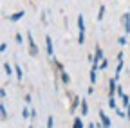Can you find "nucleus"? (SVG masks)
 I'll use <instances>...</instances> for the list:
<instances>
[{
	"mask_svg": "<svg viewBox=\"0 0 130 128\" xmlns=\"http://www.w3.org/2000/svg\"><path fill=\"white\" fill-rule=\"evenodd\" d=\"M126 110H128V117H130V105H128V106H126Z\"/></svg>",
	"mask_w": 130,
	"mask_h": 128,
	"instance_id": "nucleus-20",
	"label": "nucleus"
},
{
	"mask_svg": "<svg viewBox=\"0 0 130 128\" xmlns=\"http://www.w3.org/2000/svg\"><path fill=\"white\" fill-rule=\"evenodd\" d=\"M0 116H2V121L6 119V106L4 105H0Z\"/></svg>",
	"mask_w": 130,
	"mask_h": 128,
	"instance_id": "nucleus-14",
	"label": "nucleus"
},
{
	"mask_svg": "<svg viewBox=\"0 0 130 128\" xmlns=\"http://www.w3.org/2000/svg\"><path fill=\"white\" fill-rule=\"evenodd\" d=\"M103 14H105V7L101 6V7H100V14H98V18L101 20V18H103Z\"/></svg>",
	"mask_w": 130,
	"mask_h": 128,
	"instance_id": "nucleus-16",
	"label": "nucleus"
},
{
	"mask_svg": "<svg viewBox=\"0 0 130 128\" xmlns=\"http://www.w3.org/2000/svg\"><path fill=\"white\" fill-rule=\"evenodd\" d=\"M78 27H79V31H85V24H83V16H78Z\"/></svg>",
	"mask_w": 130,
	"mask_h": 128,
	"instance_id": "nucleus-9",
	"label": "nucleus"
},
{
	"mask_svg": "<svg viewBox=\"0 0 130 128\" xmlns=\"http://www.w3.org/2000/svg\"><path fill=\"white\" fill-rule=\"evenodd\" d=\"M90 83H96V69L90 70Z\"/></svg>",
	"mask_w": 130,
	"mask_h": 128,
	"instance_id": "nucleus-13",
	"label": "nucleus"
},
{
	"mask_svg": "<svg viewBox=\"0 0 130 128\" xmlns=\"http://www.w3.org/2000/svg\"><path fill=\"white\" fill-rule=\"evenodd\" d=\"M74 128H81V126H83V123H81V119L78 117V119H74V124H72Z\"/></svg>",
	"mask_w": 130,
	"mask_h": 128,
	"instance_id": "nucleus-12",
	"label": "nucleus"
},
{
	"mask_svg": "<svg viewBox=\"0 0 130 128\" xmlns=\"http://www.w3.org/2000/svg\"><path fill=\"white\" fill-rule=\"evenodd\" d=\"M27 40H29V54H31V56H36V54H38V47H36L35 38H32L31 33H27Z\"/></svg>",
	"mask_w": 130,
	"mask_h": 128,
	"instance_id": "nucleus-1",
	"label": "nucleus"
},
{
	"mask_svg": "<svg viewBox=\"0 0 130 128\" xmlns=\"http://www.w3.org/2000/svg\"><path fill=\"white\" fill-rule=\"evenodd\" d=\"M121 20H123V25H125V33H130V14L125 13Z\"/></svg>",
	"mask_w": 130,
	"mask_h": 128,
	"instance_id": "nucleus-3",
	"label": "nucleus"
},
{
	"mask_svg": "<svg viewBox=\"0 0 130 128\" xmlns=\"http://www.w3.org/2000/svg\"><path fill=\"white\" fill-rule=\"evenodd\" d=\"M22 16H24V11H18V13L11 14V16H9V20H11V22H18V20H20Z\"/></svg>",
	"mask_w": 130,
	"mask_h": 128,
	"instance_id": "nucleus-7",
	"label": "nucleus"
},
{
	"mask_svg": "<svg viewBox=\"0 0 130 128\" xmlns=\"http://www.w3.org/2000/svg\"><path fill=\"white\" fill-rule=\"evenodd\" d=\"M16 78L22 79V69H20V67H16Z\"/></svg>",
	"mask_w": 130,
	"mask_h": 128,
	"instance_id": "nucleus-17",
	"label": "nucleus"
},
{
	"mask_svg": "<svg viewBox=\"0 0 130 128\" xmlns=\"http://www.w3.org/2000/svg\"><path fill=\"white\" fill-rule=\"evenodd\" d=\"M47 126H49V128H53V126H54V121H53V116H49V119H47Z\"/></svg>",
	"mask_w": 130,
	"mask_h": 128,
	"instance_id": "nucleus-15",
	"label": "nucleus"
},
{
	"mask_svg": "<svg viewBox=\"0 0 130 128\" xmlns=\"http://www.w3.org/2000/svg\"><path fill=\"white\" fill-rule=\"evenodd\" d=\"M45 45H47V54L53 56V43H51V36H45Z\"/></svg>",
	"mask_w": 130,
	"mask_h": 128,
	"instance_id": "nucleus-4",
	"label": "nucleus"
},
{
	"mask_svg": "<svg viewBox=\"0 0 130 128\" xmlns=\"http://www.w3.org/2000/svg\"><path fill=\"white\" fill-rule=\"evenodd\" d=\"M76 105H78V98H76V96H72V105H71V112H74V110H76Z\"/></svg>",
	"mask_w": 130,
	"mask_h": 128,
	"instance_id": "nucleus-10",
	"label": "nucleus"
},
{
	"mask_svg": "<svg viewBox=\"0 0 130 128\" xmlns=\"http://www.w3.org/2000/svg\"><path fill=\"white\" fill-rule=\"evenodd\" d=\"M4 70L7 72V76H11V72H13V69H11V65H9V63H4Z\"/></svg>",
	"mask_w": 130,
	"mask_h": 128,
	"instance_id": "nucleus-11",
	"label": "nucleus"
},
{
	"mask_svg": "<svg viewBox=\"0 0 130 128\" xmlns=\"http://www.w3.org/2000/svg\"><path fill=\"white\" fill-rule=\"evenodd\" d=\"M100 117H101V123H103V126H110V124H112V123H110V119L105 116V112H103V110L100 112Z\"/></svg>",
	"mask_w": 130,
	"mask_h": 128,
	"instance_id": "nucleus-6",
	"label": "nucleus"
},
{
	"mask_svg": "<svg viewBox=\"0 0 130 128\" xmlns=\"http://www.w3.org/2000/svg\"><path fill=\"white\" fill-rule=\"evenodd\" d=\"M87 112H89V106H87V101L83 99V101H81V116H85Z\"/></svg>",
	"mask_w": 130,
	"mask_h": 128,
	"instance_id": "nucleus-8",
	"label": "nucleus"
},
{
	"mask_svg": "<svg viewBox=\"0 0 130 128\" xmlns=\"http://www.w3.org/2000/svg\"><path fill=\"white\" fill-rule=\"evenodd\" d=\"M101 61H103V52H101L100 47H98V49H96V58H94V65H92V69H96Z\"/></svg>",
	"mask_w": 130,
	"mask_h": 128,
	"instance_id": "nucleus-2",
	"label": "nucleus"
},
{
	"mask_svg": "<svg viewBox=\"0 0 130 128\" xmlns=\"http://www.w3.org/2000/svg\"><path fill=\"white\" fill-rule=\"evenodd\" d=\"M116 79H110V83H108V96H114V92H116Z\"/></svg>",
	"mask_w": 130,
	"mask_h": 128,
	"instance_id": "nucleus-5",
	"label": "nucleus"
},
{
	"mask_svg": "<svg viewBox=\"0 0 130 128\" xmlns=\"http://www.w3.org/2000/svg\"><path fill=\"white\" fill-rule=\"evenodd\" d=\"M22 116H24V117H27V116H29V112H27V108H24V110H22Z\"/></svg>",
	"mask_w": 130,
	"mask_h": 128,
	"instance_id": "nucleus-19",
	"label": "nucleus"
},
{
	"mask_svg": "<svg viewBox=\"0 0 130 128\" xmlns=\"http://www.w3.org/2000/svg\"><path fill=\"white\" fill-rule=\"evenodd\" d=\"M107 65H108V63H107V60H103V61L100 63V69H107Z\"/></svg>",
	"mask_w": 130,
	"mask_h": 128,
	"instance_id": "nucleus-18",
	"label": "nucleus"
}]
</instances>
